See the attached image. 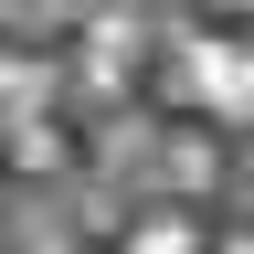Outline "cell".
Masks as SVG:
<instances>
[{
    "label": "cell",
    "instance_id": "1",
    "mask_svg": "<svg viewBox=\"0 0 254 254\" xmlns=\"http://www.w3.org/2000/svg\"><path fill=\"white\" fill-rule=\"evenodd\" d=\"M170 106L212 117V127L254 117V53H244V43H180V53H170Z\"/></svg>",
    "mask_w": 254,
    "mask_h": 254
},
{
    "label": "cell",
    "instance_id": "2",
    "mask_svg": "<svg viewBox=\"0 0 254 254\" xmlns=\"http://www.w3.org/2000/svg\"><path fill=\"white\" fill-rule=\"evenodd\" d=\"M117 254H212V233H201L180 201H159V212H138V222L117 233Z\"/></svg>",
    "mask_w": 254,
    "mask_h": 254
},
{
    "label": "cell",
    "instance_id": "3",
    "mask_svg": "<svg viewBox=\"0 0 254 254\" xmlns=\"http://www.w3.org/2000/svg\"><path fill=\"white\" fill-rule=\"evenodd\" d=\"M159 180H170L180 201H190V190H212V127H201V117L159 138Z\"/></svg>",
    "mask_w": 254,
    "mask_h": 254
},
{
    "label": "cell",
    "instance_id": "4",
    "mask_svg": "<svg viewBox=\"0 0 254 254\" xmlns=\"http://www.w3.org/2000/svg\"><path fill=\"white\" fill-rule=\"evenodd\" d=\"M43 106H53V64H43V53H11V117L43 127Z\"/></svg>",
    "mask_w": 254,
    "mask_h": 254
},
{
    "label": "cell",
    "instance_id": "5",
    "mask_svg": "<svg viewBox=\"0 0 254 254\" xmlns=\"http://www.w3.org/2000/svg\"><path fill=\"white\" fill-rule=\"evenodd\" d=\"M212 254H254V233H222V244H212Z\"/></svg>",
    "mask_w": 254,
    "mask_h": 254
},
{
    "label": "cell",
    "instance_id": "6",
    "mask_svg": "<svg viewBox=\"0 0 254 254\" xmlns=\"http://www.w3.org/2000/svg\"><path fill=\"white\" fill-rule=\"evenodd\" d=\"M201 11H254V0H201Z\"/></svg>",
    "mask_w": 254,
    "mask_h": 254
}]
</instances>
